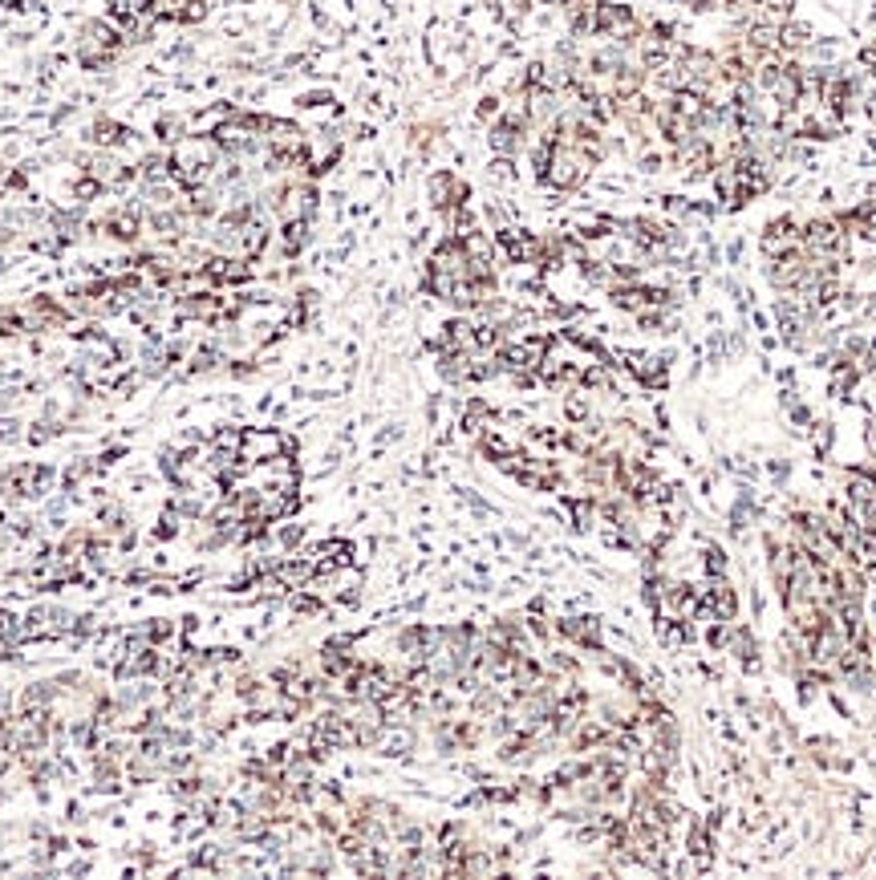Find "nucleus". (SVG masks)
I'll return each instance as SVG.
<instances>
[{"instance_id": "nucleus-1", "label": "nucleus", "mask_w": 876, "mask_h": 880, "mask_svg": "<svg viewBox=\"0 0 876 880\" xmlns=\"http://www.w3.org/2000/svg\"><path fill=\"white\" fill-rule=\"evenodd\" d=\"M799 248L808 252L812 260H848V232L840 219H812V224H803L799 232Z\"/></svg>"}, {"instance_id": "nucleus-2", "label": "nucleus", "mask_w": 876, "mask_h": 880, "mask_svg": "<svg viewBox=\"0 0 876 880\" xmlns=\"http://www.w3.org/2000/svg\"><path fill=\"white\" fill-rule=\"evenodd\" d=\"M528 134H532L528 114H524L520 106H507V110H499V114H495L487 142H491V151H495V155L511 159V155H520L524 146H528Z\"/></svg>"}, {"instance_id": "nucleus-3", "label": "nucleus", "mask_w": 876, "mask_h": 880, "mask_svg": "<svg viewBox=\"0 0 876 880\" xmlns=\"http://www.w3.org/2000/svg\"><path fill=\"white\" fill-rule=\"evenodd\" d=\"M589 171L593 167H589V159H584L580 151H572V146H564V142H552V155H548V167H544L540 179L548 187H556V191H572Z\"/></svg>"}, {"instance_id": "nucleus-4", "label": "nucleus", "mask_w": 876, "mask_h": 880, "mask_svg": "<svg viewBox=\"0 0 876 880\" xmlns=\"http://www.w3.org/2000/svg\"><path fill=\"white\" fill-rule=\"evenodd\" d=\"M430 203L443 215H455L459 207H467V183L459 175H451V171L430 175Z\"/></svg>"}, {"instance_id": "nucleus-5", "label": "nucleus", "mask_w": 876, "mask_h": 880, "mask_svg": "<svg viewBox=\"0 0 876 880\" xmlns=\"http://www.w3.org/2000/svg\"><path fill=\"white\" fill-rule=\"evenodd\" d=\"M759 248H763L767 260H775V256H783V252H791V248H799L795 219H771V224L763 228V236H759Z\"/></svg>"}, {"instance_id": "nucleus-6", "label": "nucleus", "mask_w": 876, "mask_h": 880, "mask_svg": "<svg viewBox=\"0 0 876 880\" xmlns=\"http://www.w3.org/2000/svg\"><path fill=\"white\" fill-rule=\"evenodd\" d=\"M718 621H735V613H739V601H735V593H730V584H710V593H706V601H702Z\"/></svg>"}, {"instance_id": "nucleus-7", "label": "nucleus", "mask_w": 876, "mask_h": 880, "mask_svg": "<svg viewBox=\"0 0 876 880\" xmlns=\"http://www.w3.org/2000/svg\"><path fill=\"white\" fill-rule=\"evenodd\" d=\"M560 633H564V637H572L576 645H597V641H601V633H597V621H589V617H572V621H560Z\"/></svg>"}, {"instance_id": "nucleus-8", "label": "nucleus", "mask_w": 876, "mask_h": 880, "mask_svg": "<svg viewBox=\"0 0 876 880\" xmlns=\"http://www.w3.org/2000/svg\"><path fill=\"white\" fill-rule=\"evenodd\" d=\"M122 138H126V130H122L118 122H98V126H94V142H98V146H118Z\"/></svg>"}, {"instance_id": "nucleus-9", "label": "nucleus", "mask_w": 876, "mask_h": 880, "mask_svg": "<svg viewBox=\"0 0 876 880\" xmlns=\"http://www.w3.org/2000/svg\"><path fill=\"white\" fill-rule=\"evenodd\" d=\"M666 5H694V0H666Z\"/></svg>"}, {"instance_id": "nucleus-10", "label": "nucleus", "mask_w": 876, "mask_h": 880, "mask_svg": "<svg viewBox=\"0 0 876 880\" xmlns=\"http://www.w3.org/2000/svg\"><path fill=\"white\" fill-rule=\"evenodd\" d=\"M236 5H248V0H236Z\"/></svg>"}]
</instances>
